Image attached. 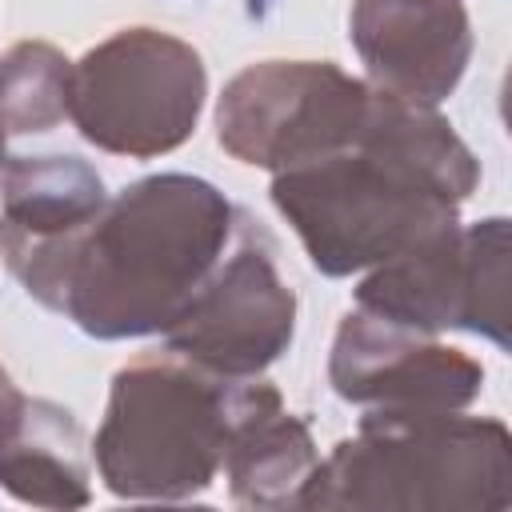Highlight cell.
I'll use <instances>...</instances> for the list:
<instances>
[{"mask_svg":"<svg viewBox=\"0 0 512 512\" xmlns=\"http://www.w3.org/2000/svg\"><path fill=\"white\" fill-rule=\"evenodd\" d=\"M316 464L320 452L308 420L288 412L276 384L256 376L220 468L228 480V500L240 508H268V512L296 508Z\"/></svg>","mask_w":512,"mask_h":512,"instance_id":"7c38bea8","label":"cell"},{"mask_svg":"<svg viewBox=\"0 0 512 512\" xmlns=\"http://www.w3.org/2000/svg\"><path fill=\"white\" fill-rule=\"evenodd\" d=\"M480 160L428 104L376 88L356 140L272 172V204L320 276L368 272L460 220Z\"/></svg>","mask_w":512,"mask_h":512,"instance_id":"6da1fadb","label":"cell"},{"mask_svg":"<svg viewBox=\"0 0 512 512\" xmlns=\"http://www.w3.org/2000/svg\"><path fill=\"white\" fill-rule=\"evenodd\" d=\"M308 512H508L512 436L496 416L372 412L308 476Z\"/></svg>","mask_w":512,"mask_h":512,"instance_id":"3957f363","label":"cell"},{"mask_svg":"<svg viewBox=\"0 0 512 512\" xmlns=\"http://www.w3.org/2000/svg\"><path fill=\"white\" fill-rule=\"evenodd\" d=\"M104 204V176L88 160L72 152L8 156L0 176V260L28 296Z\"/></svg>","mask_w":512,"mask_h":512,"instance_id":"8fae6325","label":"cell"},{"mask_svg":"<svg viewBox=\"0 0 512 512\" xmlns=\"http://www.w3.org/2000/svg\"><path fill=\"white\" fill-rule=\"evenodd\" d=\"M256 376H220L176 352H144L112 376L92 460L120 500H192L224 468Z\"/></svg>","mask_w":512,"mask_h":512,"instance_id":"277c9868","label":"cell"},{"mask_svg":"<svg viewBox=\"0 0 512 512\" xmlns=\"http://www.w3.org/2000/svg\"><path fill=\"white\" fill-rule=\"evenodd\" d=\"M372 104L376 84L332 60H260L224 84L216 140L240 164L284 172L356 140Z\"/></svg>","mask_w":512,"mask_h":512,"instance_id":"8992f818","label":"cell"},{"mask_svg":"<svg viewBox=\"0 0 512 512\" xmlns=\"http://www.w3.org/2000/svg\"><path fill=\"white\" fill-rule=\"evenodd\" d=\"M208 100L204 56L160 28H120L72 60L76 132L112 156L152 160L176 152Z\"/></svg>","mask_w":512,"mask_h":512,"instance_id":"5b68a950","label":"cell"},{"mask_svg":"<svg viewBox=\"0 0 512 512\" xmlns=\"http://www.w3.org/2000/svg\"><path fill=\"white\" fill-rule=\"evenodd\" d=\"M356 308L440 336L472 332L508 348V220L448 224L356 284Z\"/></svg>","mask_w":512,"mask_h":512,"instance_id":"52a82bcc","label":"cell"},{"mask_svg":"<svg viewBox=\"0 0 512 512\" xmlns=\"http://www.w3.org/2000/svg\"><path fill=\"white\" fill-rule=\"evenodd\" d=\"M348 40L368 84L412 104H444L472 60L464 0H352Z\"/></svg>","mask_w":512,"mask_h":512,"instance_id":"30bf717a","label":"cell"},{"mask_svg":"<svg viewBox=\"0 0 512 512\" xmlns=\"http://www.w3.org/2000/svg\"><path fill=\"white\" fill-rule=\"evenodd\" d=\"M0 488L32 508L92 504L80 420L44 396H20L0 424Z\"/></svg>","mask_w":512,"mask_h":512,"instance_id":"4fadbf2b","label":"cell"},{"mask_svg":"<svg viewBox=\"0 0 512 512\" xmlns=\"http://www.w3.org/2000/svg\"><path fill=\"white\" fill-rule=\"evenodd\" d=\"M20 396H24V392H20V388L12 384V376L0 368V424H4V416L16 408V400H20Z\"/></svg>","mask_w":512,"mask_h":512,"instance_id":"9a60e30c","label":"cell"},{"mask_svg":"<svg viewBox=\"0 0 512 512\" xmlns=\"http://www.w3.org/2000/svg\"><path fill=\"white\" fill-rule=\"evenodd\" d=\"M328 384L372 412H456L484 388V364L376 312L352 308L336 324Z\"/></svg>","mask_w":512,"mask_h":512,"instance_id":"9c48e42d","label":"cell"},{"mask_svg":"<svg viewBox=\"0 0 512 512\" xmlns=\"http://www.w3.org/2000/svg\"><path fill=\"white\" fill-rule=\"evenodd\" d=\"M296 336V292L276 268V244L244 208L236 228L188 300L180 320L164 332V348L220 376H260Z\"/></svg>","mask_w":512,"mask_h":512,"instance_id":"ba28073f","label":"cell"},{"mask_svg":"<svg viewBox=\"0 0 512 512\" xmlns=\"http://www.w3.org/2000/svg\"><path fill=\"white\" fill-rule=\"evenodd\" d=\"M72 108V60L48 40H16L0 52V128L8 136L52 132Z\"/></svg>","mask_w":512,"mask_h":512,"instance_id":"5bb4252c","label":"cell"},{"mask_svg":"<svg viewBox=\"0 0 512 512\" xmlns=\"http://www.w3.org/2000/svg\"><path fill=\"white\" fill-rule=\"evenodd\" d=\"M4 164H8V132L0 128V176H4Z\"/></svg>","mask_w":512,"mask_h":512,"instance_id":"2e32d148","label":"cell"},{"mask_svg":"<svg viewBox=\"0 0 512 512\" xmlns=\"http://www.w3.org/2000/svg\"><path fill=\"white\" fill-rule=\"evenodd\" d=\"M236 228V204L204 176H140L96 212L32 292L92 340L164 336Z\"/></svg>","mask_w":512,"mask_h":512,"instance_id":"7a4b0ae2","label":"cell"}]
</instances>
